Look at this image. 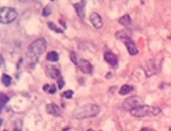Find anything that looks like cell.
<instances>
[{
    "instance_id": "obj_1",
    "label": "cell",
    "mask_w": 171,
    "mask_h": 131,
    "mask_svg": "<svg viewBox=\"0 0 171 131\" xmlns=\"http://www.w3.org/2000/svg\"><path fill=\"white\" fill-rule=\"evenodd\" d=\"M46 40L43 38H39L35 39L27 48V63L29 64H36L39 59V57L46 52Z\"/></svg>"
},
{
    "instance_id": "obj_2",
    "label": "cell",
    "mask_w": 171,
    "mask_h": 131,
    "mask_svg": "<svg viewBox=\"0 0 171 131\" xmlns=\"http://www.w3.org/2000/svg\"><path fill=\"white\" fill-rule=\"evenodd\" d=\"M100 112V107L96 104H88L78 107L73 112V116L76 120H85L97 116Z\"/></svg>"
},
{
    "instance_id": "obj_3",
    "label": "cell",
    "mask_w": 171,
    "mask_h": 131,
    "mask_svg": "<svg viewBox=\"0 0 171 131\" xmlns=\"http://www.w3.org/2000/svg\"><path fill=\"white\" fill-rule=\"evenodd\" d=\"M162 109L159 107H154L149 105H140L132 108L129 111L130 115L136 118H142L146 116H156L160 115Z\"/></svg>"
},
{
    "instance_id": "obj_4",
    "label": "cell",
    "mask_w": 171,
    "mask_h": 131,
    "mask_svg": "<svg viewBox=\"0 0 171 131\" xmlns=\"http://www.w3.org/2000/svg\"><path fill=\"white\" fill-rule=\"evenodd\" d=\"M70 59L77 66V68L85 74H90L93 72V65L87 59H80L78 57L77 53L74 52H72L70 53Z\"/></svg>"
},
{
    "instance_id": "obj_5",
    "label": "cell",
    "mask_w": 171,
    "mask_h": 131,
    "mask_svg": "<svg viewBox=\"0 0 171 131\" xmlns=\"http://www.w3.org/2000/svg\"><path fill=\"white\" fill-rule=\"evenodd\" d=\"M18 18V11L11 7H2L0 10V21L4 25L12 23Z\"/></svg>"
},
{
    "instance_id": "obj_6",
    "label": "cell",
    "mask_w": 171,
    "mask_h": 131,
    "mask_svg": "<svg viewBox=\"0 0 171 131\" xmlns=\"http://www.w3.org/2000/svg\"><path fill=\"white\" fill-rule=\"evenodd\" d=\"M143 104V100L138 96H131L129 98H127L123 102H122V108L126 111H130L132 108L138 107L140 105Z\"/></svg>"
},
{
    "instance_id": "obj_7",
    "label": "cell",
    "mask_w": 171,
    "mask_h": 131,
    "mask_svg": "<svg viewBox=\"0 0 171 131\" xmlns=\"http://www.w3.org/2000/svg\"><path fill=\"white\" fill-rule=\"evenodd\" d=\"M160 66L158 67V64L155 62L154 60H150L148 63H147L144 67V71L146 73L147 77L152 76L154 74H156L160 72Z\"/></svg>"
},
{
    "instance_id": "obj_8",
    "label": "cell",
    "mask_w": 171,
    "mask_h": 131,
    "mask_svg": "<svg viewBox=\"0 0 171 131\" xmlns=\"http://www.w3.org/2000/svg\"><path fill=\"white\" fill-rule=\"evenodd\" d=\"M121 41L124 43V45L126 46L127 53H129V55L135 56V55L138 54L139 50H138V48H137V47L135 45V43L134 42V40L131 38H126L122 39Z\"/></svg>"
},
{
    "instance_id": "obj_9",
    "label": "cell",
    "mask_w": 171,
    "mask_h": 131,
    "mask_svg": "<svg viewBox=\"0 0 171 131\" xmlns=\"http://www.w3.org/2000/svg\"><path fill=\"white\" fill-rule=\"evenodd\" d=\"M46 74L51 79H58L60 77V70L53 65H47L46 67Z\"/></svg>"
},
{
    "instance_id": "obj_10",
    "label": "cell",
    "mask_w": 171,
    "mask_h": 131,
    "mask_svg": "<svg viewBox=\"0 0 171 131\" xmlns=\"http://www.w3.org/2000/svg\"><path fill=\"white\" fill-rule=\"evenodd\" d=\"M89 20L91 22V24L94 26V27L96 28V29H100L103 26L102 18L100 16V14H98L97 12L91 13V15L89 17Z\"/></svg>"
},
{
    "instance_id": "obj_11",
    "label": "cell",
    "mask_w": 171,
    "mask_h": 131,
    "mask_svg": "<svg viewBox=\"0 0 171 131\" xmlns=\"http://www.w3.org/2000/svg\"><path fill=\"white\" fill-rule=\"evenodd\" d=\"M86 5H87V2L86 0H81L80 2L76 3L73 5V7L75 9L76 13L80 18H84L86 16Z\"/></svg>"
},
{
    "instance_id": "obj_12",
    "label": "cell",
    "mask_w": 171,
    "mask_h": 131,
    "mask_svg": "<svg viewBox=\"0 0 171 131\" xmlns=\"http://www.w3.org/2000/svg\"><path fill=\"white\" fill-rule=\"evenodd\" d=\"M46 110L49 115H52L55 117H58V116L60 115V108L55 103L47 104L46 107Z\"/></svg>"
},
{
    "instance_id": "obj_13",
    "label": "cell",
    "mask_w": 171,
    "mask_h": 131,
    "mask_svg": "<svg viewBox=\"0 0 171 131\" xmlns=\"http://www.w3.org/2000/svg\"><path fill=\"white\" fill-rule=\"evenodd\" d=\"M104 59L110 66H116L118 64V57L112 52H106L104 53Z\"/></svg>"
},
{
    "instance_id": "obj_14",
    "label": "cell",
    "mask_w": 171,
    "mask_h": 131,
    "mask_svg": "<svg viewBox=\"0 0 171 131\" xmlns=\"http://www.w3.org/2000/svg\"><path fill=\"white\" fill-rule=\"evenodd\" d=\"M131 32L127 29H123L121 31H118L115 33V38L119 40H122L126 38H131Z\"/></svg>"
},
{
    "instance_id": "obj_15",
    "label": "cell",
    "mask_w": 171,
    "mask_h": 131,
    "mask_svg": "<svg viewBox=\"0 0 171 131\" xmlns=\"http://www.w3.org/2000/svg\"><path fill=\"white\" fill-rule=\"evenodd\" d=\"M133 90H134V86H133L125 84V85H123V86L121 87V89H120V91H119V95L124 96V95H128L129 93H131Z\"/></svg>"
},
{
    "instance_id": "obj_16",
    "label": "cell",
    "mask_w": 171,
    "mask_h": 131,
    "mask_svg": "<svg viewBox=\"0 0 171 131\" xmlns=\"http://www.w3.org/2000/svg\"><path fill=\"white\" fill-rule=\"evenodd\" d=\"M119 24L123 26H129V25H131V18L128 14H125L123 17H121L119 19Z\"/></svg>"
},
{
    "instance_id": "obj_17",
    "label": "cell",
    "mask_w": 171,
    "mask_h": 131,
    "mask_svg": "<svg viewBox=\"0 0 171 131\" xmlns=\"http://www.w3.org/2000/svg\"><path fill=\"white\" fill-rule=\"evenodd\" d=\"M46 59L51 62H57L59 59V55L55 51H51L46 54Z\"/></svg>"
},
{
    "instance_id": "obj_18",
    "label": "cell",
    "mask_w": 171,
    "mask_h": 131,
    "mask_svg": "<svg viewBox=\"0 0 171 131\" xmlns=\"http://www.w3.org/2000/svg\"><path fill=\"white\" fill-rule=\"evenodd\" d=\"M47 26H48V27L50 28V30L55 32L56 33H64V30H62L61 28L58 27V26L53 23V22H48Z\"/></svg>"
},
{
    "instance_id": "obj_19",
    "label": "cell",
    "mask_w": 171,
    "mask_h": 131,
    "mask_svg": "<svg viewBox=\"0 0 171 131\" xmlns=\"http://www.w3.org/2000/svg\"><path fill=\"white\" fill-rule=\"evenodd\" d=\"M11 81H12V79L10 75H8L6 74H4L2 75V82L5 86H7V87L10 86L11 85Z\"/></svg>"
},
{
    "instance_id": "obj_20",
    "label": "cell",
    "mask_w": 171,
    "mask_h": 131,
    "mask_svg": "<svg viewBox=\"0 0 171 131\" xmlns=\"http://www.w3.org/2000/svg\"><path fill=\"white\" fill-rule=\"evenodd\" d=\"M10 101V98L5 95L1 93V98H0V105H1V111L3 110V107L5 106V104Z\"/></svg>"
},
{
    "instance_id": "obj_21",
    "label": "cell",
    "mask_w": 171,
    "mask_h": 131,
    "mask_svg": "<svg viewBox=\"0 0 171 131\" xmlns=\"http://www.w3.org/2000/svg\"><path fill=\"white\" fill-rule=\"evenodd\" d=\"M52 14V7L48 5H46L44 9H43V11H42V15L44 17H48Z\"/></svg>"
},
{
    "instance_id": "obj_22",
    "label": "cell",
    "mask_w": 171,
    "mask_h": 131,
    "mask_svg": "<svg viewBox=\"0 0 171 131\" xmlns=\"http://www.w3.org/2000/svg\"><path fill=\"white\" fill-rule=\"evenodd\" d=\"M73 95V90H67V91H66L65 93L62 94V96H63L64 98L68 99V100L72 99Z\"/></svg>"
},
{
    "instance_id": "obj_23",
    "label": "cell",
    "mask_w": 171,
    "mask_h": 131,
    "mask_svg": "<svg viewBox=\"0 0 171 131\" xmlns=\"http://www.w3.org/2000/svg\"><path fill=\"white\" fill-rule=\"evenodd\" d=\"M65 80H64V78L62 76H60L59 79H58V87L59 89H62L64 86H65Z\"/></svg>"
},
{
    "instance_id": "obj_24",
    "label": "cell",
    "mask_w": 171,
    "mask_h": 131,
    "mask_svg": "<svg viewBox=\"0 0 171 131\" xmlns=\"http://www.w3.org/2000/svg\"><path fill=\"white\" fill-rule=\"evenodd\" d=\"M56 91H57V87H56V86H55L54 84H53V85L50 86V88H49V90H48V93H49L50 95H53V94L56 93Z\"/></svg>"
},
{
    "instance_id": "obj_25",
    "label": "cell",
    "mask_w": 171,
    "mask_h": 131,
    "mask_svg": "<svg viewBox=\"0 0 171 131\" xmlns=\"http://www.w3.org/2000/svg\"><path fill=\"white\" fill-rule=\"evenodd\" d=\"M50 85L49 84H46V85H44V86H43V90H44L45 92H48V90H49V88H50Z\"/></svg>"
},
{
    "instance_id": "obj_26",
    "label": "cell",
    "mask_w": 171,
    "mask_h": 131,
    "mask_svg": "<svg viewBox=\"0 0 171 131\" xmlns=\"http://www.w3.org/2000/svg\"><path fill=\"white\" fill-rule=\"evenodd\" d=\"M59 23L64 26V29H66V28H67V26H66V24H65V22H64L62 19H59Z\"/></svg>"
},
{
    "instance_id": "obj_27",
    "label": "cell",
    "mask_w": 171,
    "mask_h": 131,
    "mask_svg": "<svg viewBox=\"0 0 171 131\" xmlns=\"http://www.w3.org/2000/svg\"><path fill=\"white\" fill-rule=\"evenodd\" d=\"M18 1L22 2V3H27V2H29V1H30V0H18Z\"/></svg>"
},
{
    "instance_id": "obj_28",
    "label": "cell",
    "mask_w": 171,
    "mask_h": 131,
    "mask_svg": "<svg viewBox=\"0 0 171 131\" xmlns=\"http://www.w3.org/2000/svg\"><path fill=\"white\" fill-rule=\"evenodd\" d=\"M141 130H154L153 128H141Z\"/></svg>"
},
{
    "instance_id": "obj_29",
    "label": "cell",
    "mask_w": 171,
    "mask_h": 131,
    "mask_svg": "<svg viewBox=\"0 0 171 131\" xmlns=\"http://www.w3.org/2000/svg\"><path fill=\"white\" fill-rule=\"evenodd\" d=\"M51 1H53V0H51Z\"/></svg>"
}]
</instances>
